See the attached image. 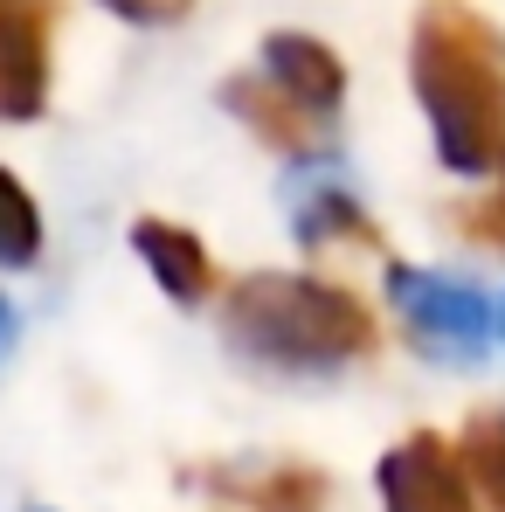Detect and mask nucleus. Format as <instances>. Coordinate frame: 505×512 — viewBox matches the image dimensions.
Wrapping results in <instances>:
<instances>
[{"label":"nucleus","instance_id":"nucleus-1","mask_svg":"<svg viewBox=\"0 0 505 512\" xmlns=\"http://www.w3.org/2000/svg\"><path fill=\"white\" fill-rule=\"evenodd\" d=\"M409 63L443 167L505 180V35L464 0H429Z\"/></svg>","mask_w":505,"mask_h":512},{"label":"nucleus","instance_id":"nucleus-2","mask_svg":"<svg viewBox=\"0 0 505 512\" xmlns=\"http://www.w3.org/2000/svg\"><path fill=\"white\" fill-rule=\"evenodd\" d=\"M236 353L284 374H326L374 346V312L319 277H243L222 305Z\"/></svg>","mask_w":505,"mask_h":512},{"label":"nucleus","instance_id":"nucleus-3","mask_svg":"<svg viewBox=\"0 0 505 512\" xmlns=\"http://www.w3.org/2000/svg\"><path fill=\"white\" fill-rule=\"evenodd\" d=\"M388 291L409 319V333L422 340V353L436 360H478L492 340V298L478 284L457 277H429V270H388Z\"/></svg>","mask_w":505,"mask_h":512},{"label":"nucleus","instance_id":"nucleus-4","mask_svg":"<svg viewBox=\"0 0 505 512\" xmlns=\"http://www.w3.org/2000/svg\"><path fill=\"white\" fill-rule=\"evenodd\" d=\"M56 0H0V125H28L49 104Z\"/></svg>","mask_w":505,"mask_h":512},{"label":"nucleus","instance_id":"nucleus-5","mask_svg":"<svg viewBox=\"0 0 505 512\" xmlns=\"http://www.w3.org/2000/svg\"><path fill=\"white\" fill-rule=\"evenodd\" d=\"M381 499L388 512H471L464 457L443 436H409L402 450L381 457Z\"/></svg>","mask_w":505,"mask_h":512},{"label":"nucleus","instance_id":"nucleus-6","mask_svg":"<svg viewBox=\"0 0 505 512\" xmlns=\"http://www.w3.org/2000/svg\"><path fill=\"white\" fill-rule=\"evenodd\" d=\"M222 104L250 125L263 146H277V153H291V160L319 153V139H326V118H312L298 97H284L270 77H236V84H222Z\"/></svg>","mask_w":505,"mask_h":512},{"label":"nucleus","instance_id":"nucleus-7","mask_svg":"<svg viewBox=\"0 0 505 512\" xmlns=\"http://www.w3.org/2000/svg\"><path fill=\"white\" fill-rule=\"evenodd\" d=\"M263 77L284 90V97H298L312 118H333L339 97H346L339 56L326 42H312V35H270V42H263Z\"/></svg>","mask_w":505,"mask_h":512},{"label":"nucleus","instance_id":"nucleus-8","mask_svg":"<svg viewBox=\"0 0 505 512\" xmlns=\"http://www.w3.org/2000/svg\"><path fill=\"white\" fill-rule=\"evenodd\" d=\"M132 250L153 263V277L167 284V298H180V305H201V298L215 291L208 250H201L187 229H173V222H139V229H132Z\"/></svg>","mask_w":505,"mask_h":512},{"label":"nucleus","instance_id":"nucleus-9","mask_svg":"<svg viewBox=\"0 0 505 512\" xmlns=\"http://www.w3.org/2000/svg\"><path fill=\"white\" fill-rule=\"evenodd\" d=\"M298 236L319 250V243H333V236H353V243H367V215H360V201L333 187V180H319V187H305V201H298Z\"/></svg>","mask_w":505,"mask_h":512},{"label":"nucleus","instance_id":"nucleus-10","mask_svg":"<svg viewBox=\"0 0 505 512\" xmlns=\"http://www.w3.org/2000/svg\"><path fill=\"white\" fill-rule=\"evenodd\" d=\"M35 256H42V215H35L28 187L0 167V263L7 270H28Z\"/></svg>","mask_w":505,"mask_h":512},{"label":"nucleus","instance_id":"nucleus-11","mask_svg":"<svg viewBox=\"0 0 505 512\" xmlns=\"http://www.w3.org/2000/svg\"><path fill=\"white\" fill-rule=\"evenodd\" d=\"M464 471L485 492V506L505 512V416H478L464 429Z\"/></svg>","mask_w":505,"mask_h":512},{"label":"nucleus","instance_id":"nucleus-12","mask_svg":"<svg viewBox=\"0 0 505 512\" xmlns=\"http://www.w3.org/2000/svg\"><path fill=\"white\" fill-rule=\"evenodd\" d=\"M263 512H319L326 506V478L319 471H277L270 485H256Z\"/></svg>","mask_w":505,"mask_h":512},{"label":"nucleus","instance_id":"nucleus-13","mask_svg":"<svg viewBox=\"0 0 505 512\" xmlns=\"http://www.w3.org/2000/svg\"><path fill=\"white\" fill-rule=\"evenodd\" d=\"M457 222H464V229H471L478 243H492V250H505V180L492 187V194H485V201H471V208H464Z\"/></svg>","mask_w":505,"mask_h":512},{"label":"nucleus","instance_id":"nucleus-14","mask_svg":"<svg viewBox=\"0 0 505 512\" xmlns=\"http://www.w3.org/2000/svg\"><path fill=\"white\" fill-rule=\"evenodd\" d=\"M111 14H125V21H180L194 0H104Z\"/></svg>","mask_w":505,"mask_h":512},{"label":"nucleus","instance_id":"nucleus-15","mask_svg":"<svg viewBox=\"0 0 505 512\" xmlns=\"http://www.w3.org/2000/svg\"><path fill=\"white\" fill-rule=\"evenodd\" d=\"M7 346H14V305L0 298V360H7Z\"/></svg>","mask_w":505,"mask_h":512}]
</instances>
